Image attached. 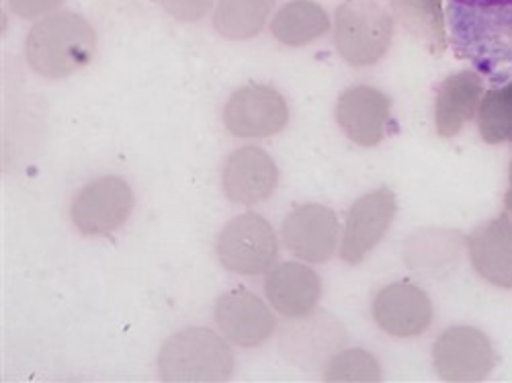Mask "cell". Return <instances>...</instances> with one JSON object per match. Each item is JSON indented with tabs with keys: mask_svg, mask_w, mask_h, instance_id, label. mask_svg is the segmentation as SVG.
<instances>
[{
	"mask_svg": "<svg viewBox=\"0 0 512 383\" xmlns=\"http://www.w3.org/2000/svg\"><path fill=\"white\" fill-rule=\"evenodd\" d=\"M484 99L482 76L474 70H463L445 78L437 89L435 121L443 138L457 136L467 121L478 115Z\"/></svg>",
	"mask_w": 512,
	"mask_h": 383,
	"instance_id": "e0dca14e",
	"label": "cell"
},
{
	"mask_svg": "<svg viewBox=\"0 0 512 383\" xmlns=\"http://www.w3.org/2000/svg\"><path fill=\"white\" fill-rule=\"evenodd\" d=\"M97 50L93 27L80 15L62 11L37 21L25 44L29 66L46 78L58 80L87 66Z\"/></svg>",
	"mask_w": 512,
	"mask_h": 383,
	"instance_id": "7a4b0ae2",
	"label": "cell"
},
{
	"mask_svg": "<svg viewBox=\"0 0 512 383\" xmlns=\"http://www.w3.org/2000/svg\"><path fill=\"white\" fill-rule=\"evenodd\" d=\"M11 9L21 19H37L52 15L64 0H9Z\"/></svg>",
	"mask_w": 512,
	"mask_h": 383,
	"instance_id": "cb8c5ba5",
	"label": "cell"
},
{
	"mask_svg": "<svg viewBox=\"0 0 512 383\" xmlns=\"http://www.w3.org/2000/svg\"><path fill=\"white\" fill-rule=\"evenodd\" d=\"M478 127L488 144L512 142V80L484 95L478 109Z\"/></svg>",
	"mask_w": 512,
	"mask_h": 383,
	"instance_id": "44dd1931",
	"label": "cell"
},
{
	"mask_svg": "<svg viewBox=\"0 0 512 383\" xmlns=\"http://www.w3.org/2000/svg\"><path fill=\"white\" fill-rule=\"evenodd\" d=\"M469 259L488 283L512 289V220L500 214L467 238Z\"/></svg>",
	"mask_w": 512,
	"mask_h": 383,
	"instance_id": "2e32d148",
	"label": "cell"
},
{
	"mask_svg": "<svg viewBox=\"0 0 512 383\" xmlns=\"http://www.w3.org/2000/svg\"><path fill=\"white\" fill-rule=\"evenodd\" d=\"M279 242L271 224L256 216L244 214L234 218L218 238L220 263L238 275H261L277 261Z\"/></svg>",
	"mask_w": 512,
	"mask_h": 383,
	"instance_id": "5b68a950",
	"label": "cell"
},
{
	"mask_svg": "<svg viewBox=\"0 0 512 383\" xmlns=\"http://www.w3.org/2000/svg\"><path fill=\"white\" fill-rule=\"evenodd\" d=\"M330 31L328 13L314 0H291L273 19L271 33L283 46L300 48Z\"/></svg>",
	"mask_w": 512,
	"mask_h": 383,
	"instance_id": "ac0fdd59",
	"label": "cell"
},
{
	"mask_svg": "<svg viewBox=\"0 0 512 383\" xmlns=\"http://www.w3.org/2000/svg\"><path fill=\"white\" fill-rule=\"evenodd\" d=\"M433 361L445 381H482L494 369L496 353L482 330L453 326L437 338Z\"/></svg>",
	"mask_w": 512,
	"mask_h": 383,
	"instance_id": "52a82bcc",
	"label": "cell"
},
{
	"mask_svg": "<svg viewBox=\"0 0 512 383\" xmlns=\"http://www.w3.org/2000/svg\"><path fill=\"white\" fill-rule=\"evenodd\" d=\"M506 209L512 211V162H510V170H508V193H506Z\"/></svg>",
	"mask_w": 512,
	"mask_h": 383,
	"instance_id": "d4e9b609",
	"label": "cell"
},
{
	"mask_svg": "<svg viewBox=\"0 0 512 383\" xmlns=\"http://www.w3.org/2000/svg\"><path fill=\"white\" fill-rule=\"evenodd\" d=\"M158 369L164 381H226L234 371V355L216 332L185 328L164 343Z\"/></svg>",
	"mask_w": 512,
	"mask_h": 383,
	"instance_id": "3957f363",
	"label": "cell"
},
{
	"mask_svg": "<svg viewBox=\"0 0 512 383\" xmlns=\"http://www.w3.org/2000/svg\"><path fill=\"white\" fill-rule=\"evenodd\" d=\"M265 293L281 316L297 320L316 310L322 295V281L308 265L283 263L267 275Z\"/></svg>",
	"mask_w": 512,
	"mask_h": 383,
	"instance_id": "9a60e30c",
	"label": "cell"
},
{
	"mask_svg": "<svg viewBox=\"0 0 512 383\" xmlns=\"http://www.w3.org/2000/svg\"><path fill=\"white\" fill-rule=\"evenodd\" d=\"M392 101L375 87L359 84L345 91L336 105V121L345 136L363 146H377L388 132Z\"/></svg>",
	"mask_w": 512,
	"mask_h": 383,
	"instance_id": "8fae6325",
	"label": "cell"
},
{
	"mask_svg": "<svg viewBox=\"0 0 512 383\" xmlns=\"http://www.w3.org/2000/svg\"><path fill=\"white\" fill-rule=\"evenodd\" d=\"M402 23L441 52L445 48L443 0H392Z\"/></svg>",
	"mask_w": 512,
	"mask_h": 383,
	"instance_id": "ffe728a7",
	"label": "cell"
},
{
	"mask_svg": "<svg viewBox=\"0 0 512 383\" xmlns=\"http://www.w3.org/2000/svg\"><path fill=\"white\" fill-rule=\"evenodd\" d=\"M216 322L230 343L254 349L275 332V316L259 295L246 289L224 293L216 304Z\"/></svg>",
	"mask_w": 512,
	"mask_h": 383,
	"instance_id": "7c38bea8",
	"label": "cell"
},
{
	"mask_svg": "<svg viewBox=\"0 0 512 383\" xmlns=\"http://www.w3.org/2000/svg\"><path fill=\"white\" fill-rule=\"evenodd\" d=\"M324 375H326L324 377L326 381L369 383V381H381V367L371 353L363 349H347L328 361Z\"/></svg>",
	"mask_w": 512,
	"mask_h": 383,
	"instance_id": "7402d4cb",
	"label": "cell"
},
{
	"mask_svg": "<svg viewBox=\"0 0 512 383\" xmlns=\"http://www.w3.org/2000/svg\"><path fill=\"white\" fill-rule=\"evenodd\" d=\"M279 181L273 158L259 146H244L230 154L224 166V189L230 201L256 205L271 197Z\"/></svg>",
	"mask_w": 512,
	"mask_h": 383,
	"instance_id": "5bb4252c",
	"label": "cell"
},
{
	"mask_svg": "<svg viewBox=\"0 0 512 383\" xmlns=\"http://www.w3.org/2000/svg\"><path fill=\"white\" fill-rule=\"evenodd\" d=\"M455 54L494 87L512 80V0H447Z\"/></svg>",
	"mask_w": 512,
	"mask_h": 383,
	"instance_id": "6da1fadb",
	"label": "cell"
},
{
	"mask_svg": "<svg viewBox=\"0 0 512 383\" xmlns=\"http://www.w3.org/2000/svg\"><path fill=\"white\" fill-rule=\"evenodd\" d=\"M394 17L371 0H347L334 13V46L351 66H373L388 54Z\"/></svg>",
	"mask_w": 512,
	"mask_h": 383,
	"instance_id": "277c9868",
	"label": "cell"
},
{
	"mask_svg": "<svg viewBox=\"0 0 512 383\" xmlns=\"http://www.w3.org/2000/svg\"><path fill=\"white\" fill-rule=\"evenodd\" d=\"M283 242L297 259L322 265L332 259L338 246V218L324 205L297 207L283 224Z\"/></svg>",
	"mask_w": 512,
	"mask_h": 383,
	"instance_id": "30bf717a",
	"label": "cell"
},
{
	"mask_svg": "<svg viewBox=\"0 0 512 383\" xmlns=\"http://www.w3.org/2000/svg\"><path fill=\"white\" fill-rule=\"evenodd\" d=\"M134 209V193L123 179L103 177L84 187L72 203V222L87 236L119 230Z\"/></svg>",
	"mask_w": 512,
	"mask_h": 383,
	"instance_id": "8992f818",
	"label": "cell"
},
{
	"mask_svg": "<svg viewBox=\"0 0 512 383\" xmlns=\"http://www.w3.org/2000/svg\"><path fill=\"white\" fill-rule=\"evenodd\" d=\"M164 11L179 21H199L213 7V0H160Z\"/></svg>",
	"mask_w": 512,
	"mask_h": 383,
	"instance_id": "603a6c76",
	"label": "cell"
},
{
	"mask_svg": "<svg viewBox=\"0 0 512 383\" xmlns=\"http://www.w3.org/2000/svg\"><path fill=\"white\" fill-rule=\"evenodd\" d=\"M373 318L383 332L396 338L420 336L433 322L431 297L412 283H392L377 293Z\"/></svg>",
	"mask_w": 512,
	"mask_h": 383,
	"instance_id": "4fadbf2b",
	"label": "cell"
},
{
	"mask_svg": "<svg viewBox=\"0 0 512 383\" xmlns=\"http://www.w3.org/2000/svg\"><path fill=\"white\" fill-rule=\"evenodd\" d=\"M275 7V0H218L213 27L226 39H250L259 35Z\"/></svg>",
	"mask_w": 512,
	"mask_h": 383,
	"instance_id": "d6986e66",
	"label": "cell"
},
{
	"mask_svg": "<svg viewBox=\"0 0 512 383\" xmlns=\"http://www.w3.org/2000/svg\"><path fill=\"white\" fill-rule=\"evenodd\" d=\"M224 121L238 138H271L285 130L289 109L275 89L265 84H248L230 97Z\"/></svg>",
	"mask_w": 512,
	"mask_h": 383,
	"instance_id": "ba28073f",
	"label": "cell"
},
{
	"mask_svg": "<svg viewBox=\"0 0 512 383\" xmlns=\"http://www.w3.org/2000/svg\"><path fill=\"white\" fill-rule=\"evenodd\" d=\"M396 211L398 203L390 189H377L359 197L349 209L340 259L349 265L363 263L367 254L388 234Z\"/></svg>",
	"mask_w": 512,
	"mask_h": 383,
	"instance_id": "9c48e42d",
	"label": "cell"
}]
</instances>
